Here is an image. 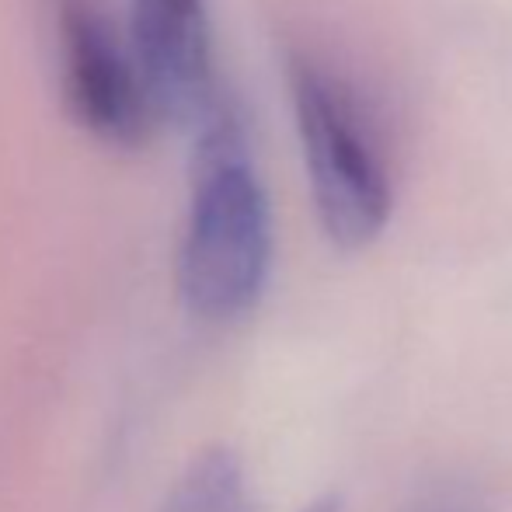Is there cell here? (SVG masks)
<instances>
[{"label":"cell","mask_w":512,"mask_h":512,"mask_svg":"<svg viewBox=\"0 0 512 512\" xmlns=\"http://www.w3.org/2000/svg\"><path fill=\"white\" fill-rule=\"evenodd\" d=\"M272 269V206L237 108L199 115L192 192L178 248V290L203 321H234L258 304Z\"/></svg>","instance_id":"1"},{"label":"cell","mask_w":512,"mask_h":512,"mask_svg":"<svg viewBox=\"0 0 512 512\" xmlns=\"http://www.w3.org/2000/svg\"><path fill=\"white\" fill-rule=\"evenodd\" d=\"M290 98L317 220L338 248H363L391 216V175L349 91L307 56L290 60Z\"/></svg>","instance_id":"2"},{"label":"cell","mask_w":512,"mask_h":512,"mask_svg":"<svg viewBox=\"0 0 512 512\" xmlns=\"http://www.w3.org/2000/svg\"><path fill=\"white\" fill-rule=\"evenodd\" d=\"M53 4L60 84L67 108L91 136L115 147H136L161 122L133 42L119 32L102 0Z\"/></svg>","instance_id":"3"},{"label":"cell","mask_w":512,"mask_h":512,"mask_svg":"<svg viewBox=\"0 0 512 512\" xmlns=\"http://www.w3.org/2000/svg\"><path fill=\"white\" fill-rule=\"evenodd\" d=\"M129 42L161 119H192L216 102L206 0H133Z\"/></svg>","instance_id":"4"},{"label":"cell","mask_w":512,"mask_h":512,"mask_svg":"<svg viewBox=\"0 0 512 512\" xmlns=\"http://www.w3.org/2000/svg\"><path fill=\"white\" fill-rule=\"evenodd\" d=\"M161 512H255L241 457L227 446L196 453L175 478Z\"/></svg>","instance_id":"5"},{"label":"cell","mask_w":512,"mask_h":512,"mask_svg":"<svg viewBox=\"0 0 512 512\" xmlns=\"http://www.w3.org/2000/svg\"><path fill=\"white\" fill-rule=\"evenodd\" d=\"M405 512H488V509L478 488L464 485V481H443V485L418 495Z\"/></svg>","instance_id":"6"},{"label":"cell","mask_w":512,"mask_h":512,"mask_svg":"<svg viewBox=\"0 0 512 512\" xmlns=\"http://www.w3.org/2000/svg\"><path fill=\"white\" fill-rule=\"evenodd\" d=\"M342 509V502L335 499V495H328V499H317L314 506H307L304 512H338Z\"/></svg>","instance_id":"7"}]
</instances>
